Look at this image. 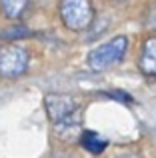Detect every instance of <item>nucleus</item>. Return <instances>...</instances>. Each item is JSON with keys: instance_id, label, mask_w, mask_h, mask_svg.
<instances>
[{"instance_id": "obj_1", "label": "nucleus", "mask_w": 156, "mask_h": 158, "mask_svg": "<svg viewBox=\"0 0 156 158\" xmlns=\"http://www.w3.org/2000/svg\"><path fill=\"white\" fill-rule=\"evenodd\" d=\"M126 50H128V38L126 36H116V38L108 40L106 44L94 48L88 54V66L92 70H96V72L108 70L124 58Z\"/></svg>"}, {"instance_id": "obj_2", "label": "nucleus", "mask_w": 156, "mask_h": 158, "mask_svg": "<svg viewBox=\"0 0 156 158\" xmlns=\"http://www.w3.org/2000/svg\"><path fill=\"white\" fill-rule=\"evenodd\" d=\"M60 18L64 26L70 30H86L94 20L92 2L90 0H60Z\"/></svg>"}, {"instance_id": "obj_3", "label": "nucleus", "mask_w": 156, "mask_h": 158, "mask_svg": "<svg viewBox=\"0 0 156 158\" xmlns=\"http://www.w3.org/2000/svg\"><path fill=\"white\" fill-rule=\"evenodd\" d=\"M28 64L30 54L24 46L12 44L0 48V78H18L28 70Z\"/></svg>"}, {"instance_id": "obj_4", "label": "nucleus", "mask_w": 156, "mask_h": 158, "mask_svg": "<svg viewBox=\"0 0 156 158\" xmlns=\"http://www.w3.org/2000/svg\"><path fill=\"white\" fill-rule=\"evenodd\" d=\"M44 104L48 110V118L52 120V124L64 120L66 116L74 114L76 110H80L76 104V100L72 96H64V94H48L44 98Z\"/></svg>"}, {"instance_id": "obj_5", "label": "nucleus", "mask_w": 156, "mask_h": 158, "mask_svg": "<svg viewBox=\"0 0 156 158\" xmlns=\"http://www.w3.org/2000/svg\"><path fill=\"white\" fill-rule=\"evenodd\" d=\"M52 126H54L56 136H58L60 140H64V142H70V140L78 138V136L82 134V114H80V110H76L74 114L66 116L64 120L52 124Z\"/></svg>"}, {"instance_id": "obj_6", "label": "nucleus", "mask_w": 156, "mask_h": 158, "mask_svg": "<svg viewBox=\"0 0 156 158\" xmlns=\"http://www.w3.org/2000/svg\"><path fill=\"white\" fill-rule=\"evenodd\" d=\"M138 64H140V70L144 74H156V36L144 42Z\"/></svg>"}, {"instance_id": "obj_7", "label": "nucleus", "mask_w": 156, "mask_h": 158, "mask_svg": "<svg viewBox=\"0 0 156 158\" xmlns=\"http://www.w3.org/2000/svg\"><path fill=\"white\" fill-rule=\"evenodd\" d=\"M30 0H0V12L8 20H18L26 12Z\"/></svg>"}, {"instance_id": "obj_8", "label": "nucleus", "mask_w": 156, "mask_h": 158, "mask_svg": "<svg viewBox=\"0 0 156 158\" xmlns=\"http://www.w3.org/2000/svg\"><path fill=\"white\" fill-rule=\"evenodd\" d=\"M80 144L86 148L88 152H92V154H100V152H104V148L108 146V142H106L104 138H102L100 134H96V132H90V130H84L80 134Z\"/></svg>"}, {"instance_id": "obj_9", "label": "nucleus", "mask_w": 156, "mask_h": 158, "mask_svg": "<svg viewBox=\"0 0 156 158\" xmlns=\"http://www.w3.org/2000/svg\"><path fill=\"white\" fill-rule=\"evenodd\" d=\"M4 40H14V38H24V36H28V30L24 26H12V28H8V30H4L2 34Z\"/></svg>"}, {"instance_id": "obj_10", "label": "nucleus", "mask_w": 156, "mask_h": 158, "mask_svg": "<svg viewBox=\"0 0 156 158\" xmlns=\"http://www.w3.org/2000/svg\"><path fill=\"white\" fill-rule=\"evenodd\" d=\"M144 26L148 28V30H154L156 32V2L148 8V10H146V14H144Z\"/></svg>"}]
</instances>
